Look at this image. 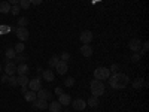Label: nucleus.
<instances>
[{"label": "nucleus", "instance_id": "nucleus-34", "mask_svg": "<svg viewBox=\"0 0 149 112\" xmlns=\"http://www.w3.org/2000/svg\"><path fill=\"white\" fill-rule=\"evenodd\" d=\"M148 45H149L148 42H145V43H142V51H140V55H143V54H146V51H148V48H149Z\"/></svg>", "mask_w": 149, "mask_h": 112}, {"label": "nucleus", "instance_id": "nucleus-10", "mask_svg": "<svg viewBox=\"0 0 149 112\" xmlns=\"http://www.w3.org/2000/svg\"><path fill=\"white\" fill-rule=\"evenodd\" d=\"M3 70H5L6 75H9V76H10V75H14V73L17 72V64L14 63V61H6Z\"/></svg>", "mask_w": 149, "mask_h": 112}, {"label": "nucleus", "instance_id": "nucleus-2", "mask_svg": "<svg viewBox=\"0 0 149 112\" xmlns=\"http://www.w3.org/2000/svg\"><path fill=\"white\" fill-rule=\"evenodd\" d=\"M90 88H91L93 96H95V97H100V96H103V94L106 93V90H104V84H103L102 81H98V79L91 81Z\"/></svg>", "mask_w": 149, "mask_h": 112}, {"label": "nucleus", "instance_id": "nucleus-12", "mask_svg": "<svg viewBox=\"0 0 149 112\" xmlns=\"http://www.w3.org/2000/svg\"><path fill=\"white\" fill-rule=\"evenodd\" d=\"M55 69H57V73L58 75H64L66 72H67V61H58L57 63V66H55Z\"/></svg>", "mask_w": 149, "mask_h": 112}, {"label": "nucleus", "instance_id": "nucleus-23", "mask_svg": "<svg viewBox=\"0 0 149 112\" xmlns=\"http://www.w3.org/2000/svg\"><path fill=\"white\" fill-rule=\"evenodd\" d=\"M143 85H145V81H143L142 78H137V79H134V81H133V88H136V90L142 88Z\"/></svg>", "mask_w": 149, "mask_h": 112}, {"label": "nucleus", "instance_id": "nucleus-22", "mask_svg": "<svg viewBox=\"0 0 149 112\" xmlns=\"http://www.w3.org/2000/svg\"><path fill=\"white\" fill-rule=\"evenodd\" d=\"M5 55H6V61H9L10 58H15L17 52H15V49H14V48H8V49H6V52H5Z\"/></svg>", "mask_w": 149, "mask_h": 112}, {"label": "nucleus", "instance_id": "nucleus-16", "mask_svg": "<svg viewBox=\"0 0 149 112\" xmlns=\"http://www.w3.org/2000/svg\"><path fill=\"white\" fill-rule=\"evenodd\" d=\"M10 3L8 2V0H6V2H0V12H2V14H9V12H10Z\"/></svg>", "mask_w": 149, "mask_h": 112}, {"label": "nucleus", "instance_id": "nucleus-42", "mask_svg": "<svg viewBox=\"0 0 149 112\" xmlns=\"http://www.w3.org/2000/svg\"><path fill=\"white\" fill-rule=\"evenodd\" d=\"M0 72H2V66H0Z\"/></svg>", "mask_w": 149, "mask_h": 112}, {"label": "nucleus", "instance_id": "nucleus-8", "mask_svg": "<svg viewBox=\"0 0 149 112\" xmlns=\"http://www.w3.org/2000/svg\"><path fill=\"white\" fill-rule=\"evenodd\" d=\"M58 102H60L61 106H69V105L72 103V97H70V94L63 93V94L58 96Z\"/></svg>", "mask_w": 149, "mask_h": 112}, {"label": "nucleus", "instance_id": "nucleus-35", "mask_svg": "<svg viewBox=\"0 0 149 112\" xmlns=\"http://www.w3.org/2000/svg\"><path fill=\"white\" fill-rule=\"evenodd\" d=\"M116 70H118V64H112V66L109 67V72H110V75H112V73H116Z\"/></svg>", "mask_w": 149, "mask_h": 112}, {"label": "nucleus", "instance_id": "nucleus-24", "mask_svg": "<svg viewBox=\"0 0 149 112\" xmlns=\"http://www.w3.org/2000/svg\"><path fill=\"white\" fill-rule=\"evenodd\" d=\"M60 61V58H58V55H52L51 58H49V61H48V64H49V67H52V69H55V66H57V63Z\"/></svg>", "mask_w": 149, "mask_h": 112}, {"label": "nucleus", "instance_id": "nucleus-14", "mask_svg": "<svg viewBox=\"0 0 149 112\" xmlns=\"http://www.w3.org/2000/svg\"><path fill=\"white\" fill-rule=\"evenodd\" d=\"M33 103V108L34 109H46L48 108V103H46V100H42V99H36L34 102H31Z\"/></svg>", "mask_w": 149, "mask_h": 112}, {"label": "nucleus", "instance_id": "nucleus-4", "mask_svg": "<svg viewBox=\"0 0 149 112\" xmlns=\"http://www.w3.org/2000/svg\"><path fill=\"white\" fill-rule=\"evenodd\" d=\"M15 34H17V37L19 39V42H26L29 39V36H30V33H29V30L26 27H17Z\"/></svg>", "mask_w": 149, "mask_h": 112}, {"label": "nucleus", "instance_id": "nucleus-41", "mask_svg": "<svg viewBox=\"0 0 149 112\" xmlns=\"http://www.w3.org/2000/svg\"><path fill=\"white\" fill-rule=\"evenodd\" d=\"M61 112H69V111H61Z\"/></svg>", "mask_w": 149, "mask_h": 112}, {"label": "nucleus", "instance_id": "nucleus-13", "mask_svg": "<svg viewBox=\"0 0 149 112\" xmlns=\"http://www.w3.org/2000/svg\"><path fill=\"white\" fill-rule=\"evenodd\" d=\"M42 78H43L46 82H52V81L55 79V73H54L51 69H48V70L42 72Z\"/></svg>", "mask_w": 149, "mask_h": 112}, {"label": "nucleus", "instance_id": "nucleus-15", "mask_svg": "<svg viewBox=\"0 0 149 112\" xmlns=\"http://www.w3.org/2000/svg\"><path fill=\"white\" fill-rule=\"evenodd\" d=\"M93 46L91 45H82L81 46V54L84 55V57H91L93 55Z\"/></svg>", "mask_w": 149, "mask_h": 112}, {"label": "nucleus", "instance_id": "nucleus-43", "mask_svg": "<svg viewBox=\"0 0 149 112\" xmlns=\"http://www.w3.org/2000/svg\"><path fill=\"white\" fill-rule=\"evenodd\" d=\"M0 84H2V82H0Z\"/></svg>", "mask_w": 149, "mask_h": 112}, {"label": "nucleus", "instance_id": "nucleus-18", "mask_svg": "<svg viewBox=\"0 0 149 112\" xmlns=\"http://www.w3.org/2000/svg\"><path fill=\"white\" fill-rule=\"evenodd\" d=\"M61 106L60 105V102L57 100V102H52L51 105H48V109H49V112H61Z\"/></svg>", "mask_w": 149, "mask_h": 112}, {"label": "nucleus", "instance_id": "nucleus-20", "mask_svg": "<svg viewBox=\"0 0 149 112\" xmlns=\"http://www.w3.org/2000/svg\"><path fill=\"white\" fill-rule=\"evenodd\" d=\"M17 72H18V75H27V72H29V66H27L26 63H21V64L17 66Z\"/></svg>", "mask_w": 149, "mask_h": 112}, {"label": "nucleus", "instance_id": "nucleus-28", "mask_svg": "<svg viewBox=\"0 0 149 112\" xmlns=\"http://www.w3.org/2000/svg\"><path fill=\"white\" fill-rule=\"evenodd\" d=\"M8 84H9L10 87H17V85H18V81H17V78L14 76V75H10V76H9V79H8Z\"/></svg>", "mask_w": 149, "mask_h": 112}, {"label": "nucleus", "instance_id": "nucleus-36", "mask_svg": "<svg viewBox=\"0 0 149 112\" xmlns=\"http://www.w3.org/2000/svg\"><path fill=\"white\" fill-rule=\"evenodd\" d=\"M29 2H30V5H40L43 0H29Z\"/></svg>", "mask_w": 149, "mask_h": 112}, {"label": "nucleus", "instance_id": "nucleus-19", "mask_svg": "<svg viewBox=\"0 0 149 112\" xmlns=\"http://www.w3.org/2000/svg\"><path fill=\"white\" fill-rule=\"evenodd\" d=\"M17 81H18V85H21V87H27L29 82H30V79L27 78V75H19V76L17 78Z\"/></svg>", "mask_w": 149, "mask_h": 112}, {"label": "nucleus", "instance_id": "nucleus-25", "mask_svg": "<svg viewBox=\"0 0 149 112\" xmlns=\"http://www.w3.org/2000/svg\"><path fill=\"white\" fill-rule=\"evenodd\" d=\"M14 49H15V52H17V54H21V52H24V49H26V45H24L22 42H19V43L15 45Z\"/></svg>", "mask_w": 149, "mask_h": 112}, {"label": "nucleus", "instance_id": "nucleus-31", "mask_svg": "<svg viewBox=\"0 0 149 112\" xmlns=\"http://www.w3.org/2000/svg\"><path fill=\"white\" fill-rule=\"evenodd\" d=\"M64 85H66V87H73V85H74V78L69 76V78L64 81Z\"/></svg>", "mask_w": 149, "mask_h": 112}, {"label": "nucleus", "instance_id": "nucleus-7", "mask_svg": "<svg viewBox=\"0 0 149 112\" xmlns=\"http://www.w3.org/2000/svg\"><path fill=\"white\" fill-rule=\"evenodd\" d=\"M70 105L73 106L74 111H84V109L86 108V102L82 100V99H76V100H72Z\"/></svg>", "mask_w": 149, "mask_h": 112}, {"label": "nucleus", "instance_id": "nucleus-3", "mask_svg": "<svg viewBox=\"0 0 149 112\" xmlns=\"http://www.w3.org/2000/svg\"><path fill=\"white\" fill-rule=\"evenodd\" d=\"M110 76V72H109V67H104V66H100L94 70V79H98V81H106L109 79Z\"/></svg>", "mask_w": 149, "mask_h": 112}, {"label": "nucleus", "instance_id": "nucleus-32", "mask_svg": "<svg viewBox=\"0 0 149 112\" xmlns=\"http://www.w3.org/2000/svg\"><path fill=\"white\" fill-rule=\"evenodd\" d=\"M140 58H142V55H140L139 52H134V54L131 55V61H133V63H137Z\"/></svg>", "mask_w": 149, "mask_h": 112}, {"label": "nucleus", "instance_id": "nucleus-1", "mask_svg": "<svg viewBox=\"0 0 149 112\" xmlns=\"http://www.w3.org/2000/svg\"><path fill=\"white\" fill-rule=\"evenodd\" d=\"M128 76L125 73H112L110 76H109V84L112 88H115V90H124L125 87L128 85Z\"/></svg>", "mask_w": 149, "mask_h": 112}, {"label": "nucleus", "instance_id": "nucleus-29", "mask_svg": "<svg viewBox=\"0 0 149 112\" xmlns=\"http://www.w3.org/2000/svg\"><path fill=\"white\" fill-rule=\"evenodd\" d=\"M19 5H12L10 6V12H12V15H19Z\"/></svg>", "mask_w": 149, "mask_h": 112}, {"label": "nucleus", "instance_id": "nucleus-17", "mask_svg": "<svg viewBox=\"0 0 149 112\" xmlns=\"http://www.w3.org/2000/svg\"><path fill=\"white\" fill-rule=\"evenodd\" d=\"M24 99H26L27 102H30V103H31V102H34L36 99H37L36 91H31V90H30V91H26V93H24Z\"/></svg>", "mask_w": 149, "mask_h": 112}, {"label": "nucleus", "instance_id": "nucleus-37", "mask_svg": "<svg viewBox=\"0 0 149 112\" xmlns=\"http://www.w3.org/2000/svg\"><path fill=\"white\" fill-rule=\"evenodd\" d=\"M8 79H9V75H3V76H2V79H0V82H8Z\"/></svg>", "mask_w": 149, "mask_h": 112}, {"label": "nucleus", "instance_id": "nucleus-38", "mask_svg": "<svg viewBox=\"0 0 149 112\" xmlns=\"http://www.w3.org/2000/svg\"><path fill=\"white\" fill-rule=\"evenodd\" d=\"M8 2H9L10 5H18V3H19V0H8Z\"/></svg>", "mask_w": 149, "mask_h": 112}, {"label": "nucleus", "instance_id": "nucleus-30", "mask_svg": "<svg viewBox=\"0 0 149 112\" xmlns=\"http://www.w3.org/2000/svg\"><path fill=\"white\" fill-rule=\"evenodd\" d=\"M19 8H22V9H29L30 8V2L29 0H19Z\"/></svg>", "mask_w": 149, "mask_h": 112}, {"label": "nucleus", "instance_id": "nucleus-5", "mask_svg": "<svg viewBox=\"0 0 149 112\" xmlns=\"http://www.w3.org/2000/svg\"><path fill=\"white\" fill-rule=\"evenodd\" d=\"M93 32H90V30H84L82 33H81V36H79V39H81V42L84 43V45H90L91 42H93Z\"/></svg>", "mask_w": 149, "mask_h": 112}, {"label": "nucleus", "instance_id": "nucleus-39", "mask_svg": "<svg viewBox=\"0 0 149 112\" xmlns=\"http://www.w3.org/2000/svg\"><path fill=\"white\" fill-rule=\"evenodd\" d=\"M55 93H57V94L60 96V94H63V90H61L60 87H57V88H55Z\"/></svg>", "mask_w": 149, "mask_h": 112}, {"label": "nucleus", "instance_id": "nucleus-40", "mask_svg": "<svg viewBox=\"0 0 149 112\" xmlns=\"http://www.w3.org/2000/svg\"><path fill=\"white\" fill-rule=\"evenodd\" d=\"M27 88H29V87H21V93L24 94V93H26V91H27Z\"/></svg>", "mask_w": 149, "mask_h": 112}, {"label": "nucleus", "instance_id": "nucleus-11", "mask_svg": "<svg viewBox=\"0 0 149 112\" xmlns=\"http://www.w3.org/2000/svg\"><path fill=\"white\" fill-rule=\"evenodd\" d=\"M37 99H42V100H49V99L52 97V93L49 91V90H45V88H40L39 91L36 93Z\"/></svg>", "mask_w": 149, "mask_h": 112}, {"label": "nucleus", "instance_id": "nucleus-26", "mask_svg": "<svg viewBox=\"0 0 149 112\" xmlns=\"http://www.w3.org/2000/svg\"><path fill=\"white\" fill-rule=\"evenodd\" d=\"M27 24H29V18L27 17H21L18 20V27H27Z\"/></svg>", "mask_w": 149, "mask_h": 112}, {"label": "nucleus", "instance_id": "nucleus-27", "mask_svg": "<svg viewBox=\"0 0 149 112\" xmlns=\"http://www.w3.org/2000/svg\"><path fill=\"white\" fill-rule=\"evenodd\" d=\"M26 55H24V52H21V54H17L15 55V61H17V63L18 64H21V63H24V61H26Z\"/></svg>", "mask_w": 149, "mask_h": 112}, {"label": "nucleus", "instance_id": "nucleus-21", "mask_svg": "<svg viewBox=\"0 0 149 112\" xmlns=\"http://www.w3.org/2000/svg\"><path fill=\"white\" fill-rule=\"evenodd\" d=\"M86 106H91V108H97L98 106V97L91 96L88 100H86Z\"/></svg>", "mask_w": 149, "mask_h": 112}, {"label": "nucleus", "instance_id": "nucleus-9", "mask_svg": "<svg viewBox=\"0 0 149 112\" xmlns=\"http://www.w3.org/2000/svg\"><path fill=\"white\" fill-rule=\"evenodd\" d=\"M128 48L131 49V51H134V52H139L140 48H142L140 39H131V41L128 42Z\"/></svg>", "mask_w": 149, "mask_h": 112}, {"label": "nucleus", "instance_id": "nucleus-33", "mask_svg": "<svg viewBox=\"0 0 149 112\" xmlns=\"http://www.w3.org/2000/svg\"><path fill=\"white\" fill-rule=\"evenodd\" d=\"M58 58H60L61 61H69V60H70V54H69V52H63Z\"/></svg>", "mask_w": 149, "mask_h": 112}, {"label": "nucleus", "instance_id": "nucleus-6", "mask_svg": "<svg viewBox=\"0 0 149 112\" xmlns=\"http://www.w3.org/2000/svg\"><path fill=\"white\" fill-rule=\"evenodd\" d=\"M27 87H29L31 91H39V90L42 88V81H40V78H34V79H31V81L29 82Z\"/></svg>", "mask_w": 149, "mask_h": 112}]
</instances>
